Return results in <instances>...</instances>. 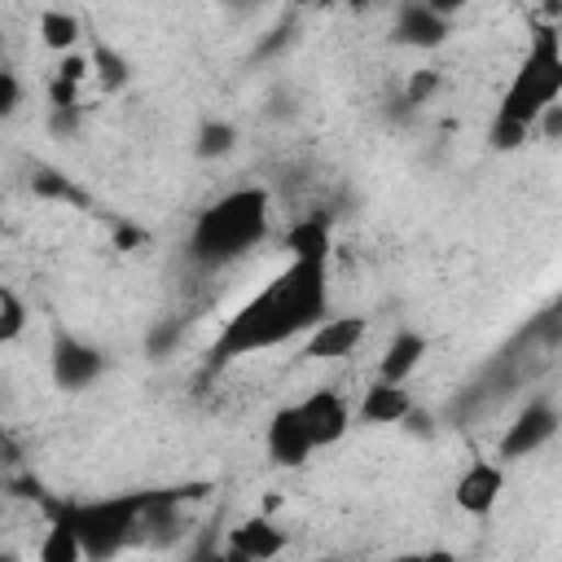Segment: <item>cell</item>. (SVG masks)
<instances>
[{
    "label": "cell",
    "instance_id": "cell-24",
    "mask_svg": "<svg viewBox=\"0 0 562 562\" xmlns=\"http://www.w3.org/2000/svg\"><path fill=\"white\" fill-rule=\"evenodd\" d=\"M70 105H83L79 101V83H70V79H48V110H70Z\"/></svg>",
    "mask_w": 562,
    "mask_h": 562
},
{
    "label": "cell",
    "instance_id": "cell-21",
    "mask_svg": "<svg viewBox=\"0 0 562 562\" xmlns=\"http://www.w3.org/2000/svg\"><path fill=\"white\" fill-rule=\"evenodd\" d=\"M31 189L40 193V198H57V202H83V193L61 176V171H48V167H40L35 176H31Z\"/></svg>",
    "mask_w": 562,
    "mask_h": 562
},
{
    "label": "cell",
    "instance_id": "cell-27",
    "mask_svg": "<svg viewBox=\"0 0 562 562\" xmlns=\"http://www.w3.org/2000/svg\"><path fill=\"white\" fill-rule=\"evenodd\" d=\"M400 562H457V553L452 549H426V553H408Z\"/></svg>",
    "mask_w": 562,
    "mask_h": 562
},
{
    "label": "cell",
    "instance_id": "cell-8",
    "mask_svg": "<svg viewBox=\"0 0 562 562\" xmlns=\"http://www.w3.org/2000/svg\"><path fill=\"white\" fill-rule=\"evenodd\" d=\"M294 408H299V422H303V430H307V439H312L316 452H321V448H334V443L351 430V408H347V400H342L334 386L307 391Z\"/></svg>",
    "mask_w": 562,
    "mask_h": 562
},
{
    "label": "cell",
    "instance_id": "cell-17",
    "mask_svg": "<svg viewBox=\"0 0 562 562\" xmlns=\"http://www.w3.org/2000/svg\"><path fill=\"white\" fill-rule=\"evenodd\" d=\"M88 70L97 75L101 92H123V88L132 83V61H127L114 44H105V40L92 44V53H88Z\"/></svg>",
    "mask_w": 562,
    "mask_h": 562
},
{
    "label": "cell",
    "instance_id": "cell-29",
    "mask_svg": "<svg viewBox=\"0 0 562 562\" xmlns=\"http://www.w3.org/2000/svg\"><path fill=\"white\" fill-rule=\"evenodd\" d=\"M0 562H18V558H13V553H9V549H0Z\"/></svg>",
    "mask_w": 562,
    "mask_h": 562
},
{
    "label": "cell",
    "instance_id": "cell-30",
    "mask_svg": "<svg viewBox=\"0 0 562 562\" xmlns=\"http://www.w3.org/2000/svg\"><path fill=\"white\" fill-rule=\"evenodd\" d=\"M0 233H4V220H0Z\"/></svg>",
    "mask_w": 562,
    "mask_h": 562
},
{
    "label": "cell",
    "instance_id": "cell-15",
    "mask_svg": "<svg viewBox=\"0 0 562 562\" xmlns=\"http://www.w3.org/2000/svg\"><path fill=\"white\" fill-rule=\"evenodd\" d=\"M35 562H83L79 531H75L70 514L61 509V501H53V505H48V527H44V540H40Z\"/></svg>",
    "mask_w": 562,
    "mask_h": 562
},
{
    "label": "cell",
    "instance_id": "cell-26",
    "mask_svg": "<svg viewBox=\"0 0 562 562\" xmlns=\"http://www.w3.org/2000/svg\"><path fill=\"white\" fill-rule=\"evenodd\" d=\"M79 123H83V105H70V110H48V127H53L57 136H75V132H79Z\"/></svg>",
    "mask_w": 562,
    "mask_h": 562
},
{
    "label": "cell",
    "instance_id": "cell-23",
    "mask_svg": "<svg viewBox=\"0 0 562 562\" xmlns=\"http://www.w3.org/2000/svg\"><path fill=\"white\" fill-rule=\"evenodd\" d=\"M18 105H22V79L9 66H0V123H9Z\"/></svg>",
    "mask_w": 562,
    "mask_h": 562
},
{
    "label": "cell",
    "instance_id": "cell-7",
    "mask_svg": "<svg viewBox=\"0 0 562 562\" xmlns=\"http://www.w3.org/2000/svg\"><path fill=\"white\" fill-rule=\"evenodd\" d=\"M285 549V527H277L268 514H250L237 527H228L224 544L215 549V562H272Z\"/></svg>",
    "mask_w": 562,
    "mask_h": 562
},
{
    "label": "cell",
    "instance_id": "cell-4",
    "mask_svg": "<svg viewBox=\"0 0 562 562\" xmlns=\"http://www.w3.org/2000/svg\"><path fill=\"white\" fill-rule=\"evenodd\" d=\"M61 509L70 514L79 531L83 562H114L123 549L140 544V518L149 509V487L110 492L92 501H61Z\"/></svg>",
    "mask_w": 562,
    "mask_h": 562
},
{
    "label": "cell",
    "instance_id": "cell-19",
    "mask_svg": "<svg viewBox=\"0 0 562 562\" xmlns=\"http://www.w3.org/2000/svg\"><path fill=\"white\" fill-rule=\"evenodd\" d=\"M193 149H198V158H224V154L237 149V127H233L228 119H206V123L198 127Z\"/></svg>",
    "mask_w": 562,
    "mask_h": 562
},
{
    "label": "cell",
    "instance_id": "cell-25",
    "mask_svg": "<svg viewBox=\"0 0 562 562\" xmlns=\"http://www.w3.org/2000/svg\"><path fill=\"white\" fill-rule=\"evenodd\" d=\"M53 75H57V79H70V83H83V79L92 75V70H88V53H79V48H75V53H66V57L57 61V70H53Z\"/></svg>",
    "mask_w": 562,
    "mask_h": 562
},
{
    "label": "cell",
    "instance_id": "cell-22",
    "mask_svg": "<svg viewBox=\"0 0 562 562\" xmlns=\"http://www.w3.org/2000/svg\"><path fill=\"white\" fill-rule=\"evenodd\" d=\"M439 70H413L408 75V83H404V97H400V105L404 110H417V105H426L435 92H439Z\"/></svg>",
    "mask_w": 562,
    "mask_h": 562
},
{
    "label": "cell",
    "instance_id": "cell-14",
    "mask_svg": "<svg viewBox=\"0 0 562 562\" xmlns=\"http://www.w3.org/2000/svg\"><path fill=\"white\" fill-rule=\"evenodd\" d=\"M360 422L364 426H400L408 413H413V395L404 386H391V382H373L364 386L360 395Z\"/></svg>",
    "mask_w": 562,
    "mask_h": 562
},
{
    "label": "cell",
    "instance_id": "cell-3",
    "mask_svg": "<svg viewBox=\"0 0 562 562\" xmlns=\"http://www.w3.org/2000/svg\"><path fill=\"white\" fill-rule=\"evenodd\" d=\"M268 233H272V193L259 184H241V189L220 193L193 215L184 255L193 268L220 272L246 259L250 250H259Z\"/></svg>",
    "mask_w": 562,
    "mask_h": 562
},
{
    "label": "cell",
    "instance_id": "cell-13",
    "mask_svg": "<svg viewBox=\"0 0 562 562\" xmlns=\"http://www.w3.org/2000/svg\"><path fill=\"white\" fill-rule=\"evenodd\" d=\"M426 351H430V338H426V334H417V329H400V334L386 342L382 360H378V382L404 386V382H408V378L422 369Z\"/></svg>",
    "mask_w": 562,
    "mask_h": 562
},
{
    "label": "cell",
    "instance_id": "cell-5",
    "mask_svg": "<svg viewBox=\"0 0 562 562\" xmlns=\"http://www.w3.org/2000/svg\"><path fill=\"white\" fill-rule=\"evenodd\" d=\"M105 369H110V356H105L97 342H83V338H75V334H57V338H53L48 373H53V386H57V391L79 395V391H88L92 382H101Z\"/></svg>",
    "mask_w": 562,
    "mask_h": 562
},
{
    "label": "cell",
    "instance_id": "cell-6",
    "mask_svg": "<svg viewBox=\"0 0 562 562\" xmlns=\"http://www.w3.org/2000/svg\"><path fill=\"white\" fill-rule=\"evenodd\" d=\"M553 435H558V404H553L549 395L527 400V404L514 413V422L505 426V435H501V448H496V452H501V465H505V461H522V457L549 448Z\"/></svg>",
    "mask_w": 562,
    "mask_h": 562
},
{
    "label": "cell",
    "instance_id": "cell-28",
    "mask_svg": "<svg viewBox=\"0 0 562 562\" xmlns=\"http://www.w3.org/2000/svg\"><path fill=\"white\" fill-rule=\"evenodd\" d=\"M184 562H215V544H211V540H202V544H198V549H193Z\"/></svg>",
    "mask_w": 562,
    "mask_h": 562
},
{
    "label": "cell",
    "instance_id": "cell-20",
    "mask_svg": "<svg viewBox=\"0 0 562 562\" xmlns=\"http://www.w3.org/2000/svg\"><path fill=\"white\" fill-rule=\"evenodd\" d=\"M22 329H26V303L9 285H0V347L13 342Z\"/></svg>",
    "mask_w": 562,
    "mask_h": 562
},
{
    "label": "cell",
    "instance_id": "cell-2",
    "mask_svg": "<svg viewBox=\"0 0 562 562\" xmlns=\"http://www.w3.org/2000/svg\"><path fill=\"white\" fill-rule=\"evenodd\" d=\"M562 101V35L558 26H536L527 40V57L501 92V105L487 123V145L496 154H514L536 136V123L549 105Z\"/></svg>",
    "mask_w": 562,
    "mask_h": 562
},
{
    "label": "cell",
    "instance_id": "cell-11",
    "mask_svg": "<svg viewBox=\"0 0 562 562\" xmlns=\"http://www.w3.org/2000/svg\"><path fill=\"white\" fill-rule=\"evenodd\" d=\"M501 492H505V465L492 461V457H474V461L457 474V483H452V501H457V509L470 514V518H487V514L496 509Z\"/></svg>",
    "mask_w": 562,
    "mask_h": 562
},
{
    "label": "cell",
    "instance_id": "cell-1",
    "mask_svg": "<svg viewBox=\"0 0 562 562\" xmlns=\"http://www.w3.org/2000/svg\"><path fill=\"white\" fill-rule=\"evenodd\" d=\"M325 316H329V259H290L220 325L206 351V373H220L241 356L285 347L312 334Z\"/></svg>",
    "mask_w": 562,
    "mask_h": 562
},
{
    "label": "cell",
    "instance_id": "cell-18",
    "mask_svg": "<svg viewBox=\"0 0 562 562\" xmlns=\"http://www.w3.org/2000/svg\"><path fill=\"white\" fill-rule=\"evenodd\" d=\"M79 35H83L79 13H70V9H44V13H40V40H44L53 53H61V57L75 53Z\"/></svg>",
    "mask_w": 562,
    "mask_h": 562
},
{
    "label": "cell",
    "instance_id": "cell-9",
    "mask_svg": "<svg viewBox=\"0 0 562 562\" xmlns=\"http://www.w3.org/2000/svg\"><path fill=\"white\" fill-rule=\"evenodd\" d=\"M369 338V316L360 312H342V316H325L312 334H303L299 356L303 360H347L351 351H360V342Z\"/></svg>",
    "mask_w": 562,
    "mask_h": 562
},
{
    "label": "cell",
    "instance_id": "cell-10",
    "mask_svg": "<svg viewBox=\"0 0 562 562\" xmlns=\"http://www.w3.org/2000/svg\"><path fill=\"white\" fill-rule=\"evenodd\" d=\"M448 35H452L448 4L413 0V4H400V9H395V22H391V40H395V44L430 53V48H439Z\"/></svg>",
    "mask_w": 562,
    "mask_h": 562
},
{
    "label": "cell",
    "instance_id": "cell-12",
    "mask_svg": "<svg viewBox=\"0 0 562 562\" xmlns=\"http://www.w3.org/2000/svg\"><path fill=\"white\" fill-rule=\"evenodd\" d=\"M263 448H268V461H272L277 470H303V465L312 461L316 448H312V439H307V430H303L294 404L272 408L268 430H263Z\"/></svg>",
    "mask_w": 562,
    "mask_h": 562
},
{
    "label": "cell",
    "instance_id": "cell-16",
    "mask_svg": "<svg viewBox=\"0 0 562 562\" xmlns=\"http://www.w3.org/2000/svg\"><path fill=\"white\" fill-rule=\"evenodd\" d=\"M285 246H290V259H329V246H334L329 220L325 215H307V220L290 224L285 228Z\"/></svg>",
    "mask_w": 562,
    "mask_h": 562
}]
</instances>
